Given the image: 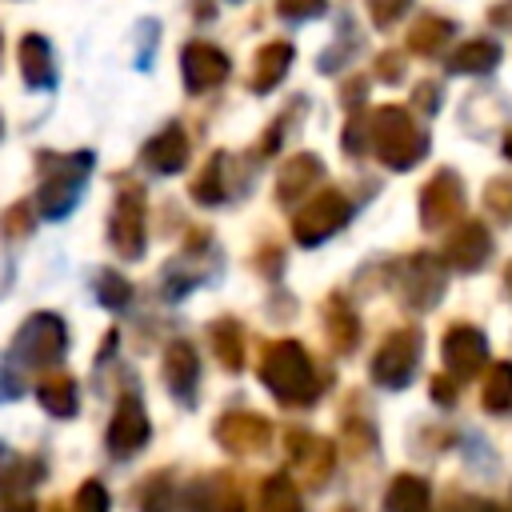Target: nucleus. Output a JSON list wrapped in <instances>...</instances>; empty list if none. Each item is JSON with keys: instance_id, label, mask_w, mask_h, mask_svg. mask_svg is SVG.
Listing matches in <instances>:
<instances>
[{"instance_id": "16", "label": "nucleus", "mask_w": 512, "mask_h": 512, "mask_svg": "<svg viewBox=\"0 0 512 512\" xmlns=\"http://www.w3.org/2000/svg\"><path fill=\"white\" fill-rule=\"evenodd\" d=\"M20 72L28 80V88H56V60H52V44L40 32H28L20 40Z\"/></svg>"}, {"instance_id": "27", "label": "nucleus", "mask_w": 512, "mask_h": 512, "mask_svg": "<svg viewBox=\"0 0 512 512\" xmlns=\"http://www.w3.org/2000/svg\"><path fill=\"white\" fill-rule=\"evenodd\" d=\"M92 288H96V300L104 308H112V312H124L132 304V284L120 272H112V268H100L96 280H92Z\"/></svg>"}, {"instance_id": "24", "label": "nucleus", "mask_w": 512, "mask_h": 512, "mask_svg": "<svg viewBox=\"0 0 512 512\" xmlns=\"http://www.w3.org/2000/svg\"><path fill=\"white\" fill-rule=\"evenodd\" d=\"M484 256H488V232L480 224H464L448 244V264L456 268H476Z\"/></svg>"}, {"instance_id": "20", "label": "nucleus", "mask_w": 512, "mask_h": 512, "mask_svg": "<svg viewBox=\"0 0 512 512\" xmlns=\"http://www.w3.org/2000/svg\"><path fill=\"white\" fill-rule=\"evenodd\" d=\"M36 400H40L52 416H76V380H72L68 372L52 368V372H44V376L36 380Z\"/></svg>"}, {"instance_id": "23", "label": "nucleus", "mask_w": 512, "mask_h": 512, "mask_svg": "<svg viewBox=\"0 0 512 512\" xmlns=\"http://www.w3.org/2000/svg\"><path fill=\"white\" fill-rule=\"evenodd\" d=\"M432 496L420 476H396L384 496V512H428Z\"/></svg>"}, {"instance_id": "31", "label": "nucleus", "mask_w": 512, "mask_h": 512, "mask_svg": "<svg viewBox=\"0 0 512 512\" xmlns=\"http://www.w3.org/2000/svg\"><path fill=\"white\" fill-rule=\"evenodd\" d=\"M72 512H108V492L100 480H84L76 500H72Z\"/></svg>"}, {"instance_id": "15", "label": "nucleus", "mask_w": 512, "mask_h": 512, "mask_svg": "<svg viewBox=\"0 0 512 512\" xmlns=\"http://www.w3.org/2000/svg\"><path fill=\"white\" fill-rule=\"evenodd\" d=\"M316 176H324L320 156H312V152L288 156V164H284L280 176H276V200H280V204H296V200L316 184Z\"/></svg>"}, {"instance_id": "13", "label": "nucleus", "mask_w": 512, "mask_h": 512, "mask_svg": "<svg viewBox=\"0 0 512 512\" xmlns=\"http://www.w3.org/2000/svg\"><path fill=\"white\" fill-rule=\"evenodd\" d=\"M292 60H296V48H292L288 40H268V44L256 52V60H252V80H248V88H252L256 96L272 92V88L288 76Z\"/></svg>"}, {"instance_id": "18", "label": "nucleus", "mask_w": 512, "mask_h": 512, "mask_svg": "<svg viewBox=\"0 0 512 512\" xmlns=\"http://www.w3.org/2000/svg\"><path fill=\"white\" fill-rule=\"evenodd\" d=\"M440 288H444V276H440V268L428 256H416L408 264V272L400 276V292H404V300L412 308H428L440 296Z\"/></svg>"}, {"instance_id": "17", "label": "nucleus", "mask_w": 512, "mask_h": 512, "mask_svg": "<svg viewBox=\"0 0 512 512\" xmlns=\"http://www.w3.org/2000/svg\"><path fill=\"white\" fill-rule=\"evenodd\" d=\"M420 208H424L420 216H424L428 228L448 224V220L456 216V208H460V184H456V176H452V172L432 176V184L420 192Z\"/></svg>"}, {"instance_id": "19", "label": "nucleus", "mask_w": 512, "mask_h": 512, "mask_svg": "<svg viewBox=\"0 0 512 512\" xmlns=\"http://www.w3.org/2000/svg\"><path fill=\"white\" fill-rule=\"evenodd\" d=\"M208 340H212L216 360H220L228 372H240V368H244V328H240V320H232V316L212 320V324H208Z\"/></svg>"}, {"instance_id": "26", "label": "nucleus", "mask_w": 512, "mask_h": 512, "mask_svg": "<svg viewBox=\"0 0 512 512\" xmlns=\"http://www.w3.org/2000/svg\"><path fill=\"white\" fill-rule=\"evenodd\" d=\"M496 60H500V48H496V44L472 40V44H464V48L452 52L448 68H452V72H488V68H496Z\"/></svg>"}, {"instance_id": "30", "label": "nucleus", "mask_w": 512, "mask_h": 512, "mask_svg": "<svg viewBox=\"0 0 512 512\" xmlns=\"http://www.w3.org/2000/svg\"><path fill=\"white\" fill-rule=\"evenodd\" d=\"M0 236H8V240H24V236H32V204H12V208H4L0 212Z\"/></svg>"}, {"instance_id": "4", "label": "nucleus", "mask_w": 512, "mask_h": 512, "mask_svg": "<svg viewBox=\"0 0 512 512\" xmlns=\"http://www.w3.org/2000/svg\"><path fill=\"white\" fill-rule=\"evenodd\" d=\"M368 144L396 172L412 168L424 156V136L416 132V124L408 120L404 108H376L368 116Z\"/></svg>"}, {"instance_id": "1", "label": "nucleus", "mask_w": 512, "mask_h": 512, "mask_svg": "<svg viewBox=\"0 0 512 512\" xmlns=\"http://www.w3.org/2000/svg\"><path fill=\"white\" fill-rule=\"evenodd\" d=\"M260 380L280 404H312L320 396V376L312 368V356L296 340H272L260 356Z\"/></svg>"}, {"instance_id": "41", "label": "nucleus", "mask_w": 512, "mask_h": 512, "mask_svg": "<svg viewBox=\"0 0 512 512\" xmlns=\"http://www.w3.org/2000/svg\"><path fill=\"white\" fill-rule=\"evenodd\" d=\"M232 512H244V508H232Z\"/></svg>"}, {"instance_id": "9", "label": "nucleus", "mask_w": 512, "mask_h": 512, "mask_svg": "<svg viewBox=\"0 0 512 512\" xmlns=\"http://www.w3.org/2000/svg\"><path fill=\"white\" fill-rule=\"evenodd\" d=\"M152 436V424H148V412L140 404V396H124L108 420V432H104V444L116 460H128L136 456Z\"/></svg>"}, {"instance_id": "6", "label": "nucleus", "mask_w": 512, "mask_h": 512, "mask_svg": "<svg viewBox=\"0 0 512 512\" xmlns=\"http://www.w3.org/2000/svg\"><path fill=\"white\" fill-rule=\"evenodd\" d=\"M348 216H352V204L340 196V192H320V196H312L296 216H292V236H296V244H304V248H312V244H324L332 232H340L344 224H348Z\"/></svg>"}, {"instance_id": "32", "label": "nucleus", "mask_w": 512, "mask_h": 512, "mask_svg": "<svg viewBox=\"0 0 512 512\" xmlns=\"http://www.w3.org/2000/svg\"><path fill=\"white\" fill-rule=\"evenodd\" d=\"M324 8H328V0H276V12L284 20H316V16H324Z\"/></svg>"}, {"instance_id": "8", "label": "nucleus", "mask_w": 512, "mask_h": 512, "mask_svg": "<svg viewBox=\"0 0 512 512\" xmlns=\"http://www.w3.org/2000/svg\"><path fill=\"white\" fill-rule=\"evenodd\" d=\"M420 360V336L416 332H392L380 352L372 356V380L380 388H404Z\"/></svg>"}, {"instance_id": "10", "label": "nucleus", "mask_w": 512, "mask_h": 512, "mask_svg": "<svg viewBox=\"0 0 512 512\" xmlns=\"http://www.w3.org/2000/svg\"><path fill=\"white\" fill-rule=\"evenodd\" d=\"M268 440H272V424L256 412L240 408V412H228L216 420V444L232 456H256L268 448Z\"/></svg>"}, {"instance_id": "22", "label": "nucleus", "mask_w": 512, "mask_h": 512, "mask_svg": "<svg viewBox=\"0 0 512 512\" xmlns=\"http://www.w3.org/2000/svg\"><path fill=\"white\" fill-rule=\"evenodd\" d=\"M256 508L260 512H304V500L296 484L288 480V472H272L256 492Z\"/></svg>"}, {"instance_id": "40", "label": "nucleus", "mask_w": 512, "mask_h": 512, "mask_svg": "<svg viewBox=\"0 0 512 512\" xmlns=\"http://www.w3.org/2000/svg\"><path fill=\"white\" fill-rule=\"evenodd\" d=\"M0 136H4V120H0Z\"/></svg>"}, {"instance_id": "7", "label": "nucleus", "mask_w": 512, "mask_h": 512, "mask_svg": "<svg viewBox=\"0 0 512 512\" xmlns=\"http://www.w3.org/2000/svg\"><path fill=\"white\" fill-rule=\"evenodd\" d=\"M180 72H184V88L200 96V92H212L216 84L228 80L232 60H228L224 48H216L208 40H188L180 48Z\"/></svg>"}, {"instance_id": "25", "label": "nucleus", "mask_w": 512, "mask_h": 512, "mask_svg": "<svg viewBox=\"0 0 512 512\" xmlns=\"http://www.w3.org/2000/svg\"><path fill=\"white\" fill-rule=\"evenodd\" d=\"M324 320H328V336H332L336 352H352V348H356V340H360V324H356L352 308H348L340 296H332V300H328Z\"/></svg>"}, {"instance_id": "42", "label": "nucleus", "mask_w": 512, "mask_h": 512, "mask_svg": "<svg viewBox=\"0 0 512 512\" xmlns=\"http://www.w3.org/2000/svg\"><path fill=\"white\" fill-rule=\"evenodd\" d=\"M0 48H4V40H0Z\"/></svg>"}, {"instance_id": "28", "label": "nucleus", "mask_w": 512, "mask_h": 512, "mask_svg": "<svg viewBox=\"0 0 512 512\" xmlns=\"http://www.w3.org/2000/svg\"><path fill=\"white\" fill-rule=\"evenodd\" d=\"M452 36V24L448 20H436V16H424V20H416V28H412V36H408V48H416V52H436L444 40Z\"/></svg>"}, {"instance_id": "33", "label": "nucleus", "mask_w": 512, "mask_h": 512, "mask_svg": "<svg viewBox=\"0 0 512 512\" xmlns=\"http://www.w3.org/2000/svg\"><path fill=\"white\" fill-rule=\"evenodd\" d=\"M168 504H172V496H168V476H152L148 488H144V496H140V508H144V512H168Z\"/></svg>"}, {"instance_id": "3", "label": "nucleus", "mask_w": 512, "mask_h": 512, "mask_svg": "<svg viewBox=\"0 0 512 512\" xmlns=\"http://www.w3.org/2000/svg\"><path fill=\"white\" fill-rule=\"evenodd\" d=\"M68 352V328L56 312H32L16 340H12V352H8V368L4 372H20V368H32V372H44V368H56L60 356Z\"/></svg>"}, {"instance_id": "29", "label": "nucleus", "mask_w": 512, "mask_h": 512, "mask_svg": "<svg viewBox=\"0 0 512 512\" xmlns=\"http://www.w3.org/2000/svg\"><path fill=\"white\" fill-rule=\"evenodd\" d=\"M484 404H488L492 412L512 408V364H496V368H492V376H488V384H484Z\"/></svg>"}, {"instance_id": "35", "label": "nucleus", "mask_w": 512, "mask_h": 512, "mask_svg": "<svg viewBox=\"0 0 512 512\" xmlns=\"http://www.w3.org/2000/svg\"><path fill=\"white\" fill-rule=\"evenodd\" d=\"M156 32H160V28H156L152 20H144V24H140V36H156ZM148 56H152V40H144V44H140V60H136V64H140V68H148Z\"/></svg>"}, {"instance_id": "38", "label": "nucleus", "mask_w": 512, "mask_h": 512, "mask_svg": "<svg viewBox=\"0 0 512 512\" xmlns=\"http://www.w3.org/2000/svg\"><path fill=\"white\" fill-rule=\"evenodd\" d=\"M4 512H36V504L32 500H8Z\"/></svg>"}, {"instance_id": "36", "label": "nucleus", "mask_w": 512, "mask_h": 512, "mask_svg": "<svg viewBox=\"0 0 512 512\" xmlns=\"http://www.w3.org/2000/svg\"><path fill=\"white\" fill-rule=\"evenodd\" d=\"M376 68H380V76H400V60L396 56H380Z\"/></svg>"}, {"instance_id": "37", "label": "nucleus", "mask_w": 512, "mask_h": 512, "mask_svg": "<svg viewBox=\"0 0 512 512\" xmlns=\"http://www.w3.org/2000/svg\"><path fill=\"white\" fill-rule=\"evenodd\" d=\"M432 392H436L440 404H452V384L448 380H432Z\"/></svg>"}, {"instance_id": "5", "label": "nucleus", "mask_w": 512, "mask_h": 512, "mask_svg": "<svg viewBox=\"0 0 512 512\" xmlns=\"http://www.w3.org/2000/svg\"><path fill=\"white\" fill-rule=\"evenodd\" d=\"M108 244L124 256V260H140L148 248V208H144V188L120 184L116 204H112V220H108Z\"/></svg>"}, {"instance_id": "14", "label": "nucleus", "mask_w": 512, "mask_h": 512, "mask_svg": "<svg viewBox=\"0 0 512 512\" xmlns=\"http://www.w3.org/2000/svg\"><path fill=\"white\" fill-rule=\"evenodd\" d=\"M488 356V344L476 328H452L444 336V364L452 376H472Z\"/></svg>"}, {"instance_id": "21", "label": "nucleus", "mask_w": 512, "mask_h": 512, "mask_svg": "<svg viewBox=\"0 0 512 512\" xmlns=\"http://www.w3.org/2000/svg\"><path fill=\"white\" fill-rule=\"evenodd\" d=\"M228 156L224 152H212L204 160V168L192 176V200L200 204H224L228 200Z\"/></svg>"}, {"instance_id": "34", "label": "nucleus", "mask_w": 512, "mask_h": 512, "mask_svg": "<svg viewBox=\"0 0 512 512\" xmlns=\"http://www.w3.org/2000/svg\"><path fill=\"white\" fill-rule=\"evenodd\" d=\"M408 4H412V0H368V12H372V20L384 28V24H392Z\"/></svg>"}, {"instance_id": "43", "label": "nucleus", "mask_w": 512, "mask_h": 512, "mask_svg": "<svg viewBox=\"0 0 512 512\" xmlns=\"http://www.w3.org/2000/svg\"><path fill=\"white\" fill-rule=\"evenodd\" d=\"M232 4H236V0H232Z\"/></svg>"}, {"instance_id": "2", "label": "nucleus", "mask_w": 512, "mask_h": 512, "mask_svg": "<svg viewBox=\"0 0 512 512\" xmlns=\"http://www.w3.org/2000/svg\"><path fill=\"white\" fill-rule=\"evenodd\" d=\"M40 168H44V180L36 192V208L48 220H64L84 196V184L92 172V152H72V156H48L44 152Z\"/></svg>"}, {"instance_id": "12", "label": "nucleus", "mask_w": 512, "mask_h": 512, "mask_svg": "<svg viewBox=\"0 0 512 512\" xmlns=\"http://www.w3.org/2000/svg\"><path fill=\"white\" fill-rule=\"evenodd\" d=\"M140 160H144V168H152V172H160V176L184 172V164H188V132H184L180 124H168L164 132H156V136L144 144Z\"/></svg>"}, {"instance_id": "11", "label": "nucleus", "mask_w": 512, "mask_h": 512, "mask_svg": "<svg viewBox=\"0 0 512 512\" xmlns=\"http://www.w3.org/2000/svg\"><path fill=\"white\" fill-rule=\"evenodd\" d=\"M196 384H200V360L188 340H172L164 348V388L172 392L176 404H196Z\"/></svg>"}, {"instance_id": "39", "label": "nucleus", "mask_w": 512, "mask_h": 512, "mask_svg": "<svg viewBox=\"0 0 512 512\" xmlns=\"http://www.w3.org/2000/svg\"><path fill=\"white\" fill-rule=\"evenodd\" d=\"M508 288H512V268H508Z\"/></svg>"}]
</instances>
